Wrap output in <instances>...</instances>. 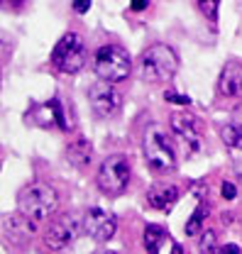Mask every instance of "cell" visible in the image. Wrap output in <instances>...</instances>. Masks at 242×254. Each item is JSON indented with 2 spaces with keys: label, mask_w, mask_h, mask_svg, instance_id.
<instances>
[{
  "label": "cell",
  "mask_w": 242,
  "mask_h": 254,
  "mask_svg": "<svg viewBox=\"0 0 242 254\" xmlns=\"http://www.w3.org/2000/svg\"><path fill=\"white\" fill-rule=\"evenodd\" d=\"M142 152L145 161L154 174H169L176 169V149L171 137L159 125H150L142 137Z\"/></svg>",
  "instance_id": "cell-2"
},
{
  "label": "cell",
  "mask_w": 242,
  "mask_h": 254,
  "mask_svg": "<svg viewBox=\"0 0 242 254\" xmlns=\"http://www.w3.org/2000/svg\"><path fill=\"white\" fill-rule=\"evenodd\" d=\"M88 103H91L93 113L98 118H113L122 105V93L115 83L98 81V83H93L91 91H88Z\"/></svg>",
  "instance_id": "cell-9"
},
{
  "label": "cell",
  "mask_w": 242,
  "mask_h": 254,
  "mask_svg": "<svg viewBox=\"0 0 242 254\" xmlns=\"http://www.w3.org/2000/svg\"><path fill=\"white\" fill-rule=\"evenodd\" d=\"M171 132L176 134V139L186 147L188 154L198 152L203 144V125L196 115H191L188 110H176L171 113Z\"/></svg>",
  "instance_id": "cell-8"
},
{
  "label": "cell",
  "mask_w": 242,
  "mask_h": 254,
  "mask_svg": "<svg viewBox=\"0 0 242 254\" xmlns=\"http://www.w3.org/2000/svg\"><path fill=\"white\" fill-rule=\"evenodd\" d=\"M145 7H150V0H132L130 2V10H135V12H142Z\"/></svg>",
  "instance_id": "cell-25"
},
{
  "label": "cell",
  "mask_w": 242,
  "mask_h": 254,
  "mask_svg": "<svg viewBox=\"0 0 242 254\" xmlns=\"http://www.w3.org/2000/svg\"><path fill=\"white\" fill-rule=\"evenodd\" d=\"M81 232H83V215L66 213L64 218L54 220L44 230V247L52 252H59L64 247H69Z\"/></svg>",
  "instance_id": "cell-7"
},
{
  "label": "cell",
  "mask_w": 242,
  "mask_h": 254,
  "mask_svg": "<svg viewBox=\"0 0 242 254\" xmlns=\"http://www.w3.org/2000/svg\"><path fill=\"white\" fill-rule=\"evenodd\" d=\"M66 159L71 161V166H76V169H83V166H88L93 159V147L88 139H76V142H71L69 147H66Z\"/></svg>",
  "instance_id": "cell-15"
},
{
  "label": "cell",
  "mask_w": 242,
  "mask_h": 254,
  "mask_svg": "<svg viewBox=\"0 0 242 254\" xmlns=\"http://www.w3.org/2000/svg\"><path fill=\"white\" fill-rule=\"evenodd\" d=\"M17 205L22 215H27L34 222H42L59 208V195L47 184H30L25 190H20Z\"/></svg>",
  "instance_id": "cell-3"
},
{
  "label": "cell",
  "mask_w": 242,
  "mask_h": 254,
  "mask_svg": "<svg viewBox=\"0 0 242 254\" xmlns=\"http://www.w3.org/2000/svg\"><path fill=\"white\" fill-rule=\"evenodd\" d=\"M52 64L64 73H79L86 64V47L79 34L66 32L52 52Z\"/></svg>",
  "instance_id": "cell-6"
},
{
  "label": "cell",
  "mask_w": 242,
  "mask_h": 254,
  "mask_svg": "<svg viewBox=\"0 0 242 254\" xmlns=\"http://www.w3.org/2000/svg\"><path fill=\"white\" fill-rule=\"evenodd\" d=\"M34 230H37V222L30 220V218L22 215V213H10V215L2 218V235H5L12 245H25L32 235H34Z\"/></svg>",
  "instance_id": "cell-12"
},
{
  "label": "cell",
  "mask_w": 242,
  "mask_h": 254,
  "mask_svg": "<svg viewBox=\"0 0 242 254\" xmlns=\"http://www.w3.org/2000/svg\"><path fill=\"white\" fill-rule=\"evenodd\" d=\"M211 254H240V247H238V245H220V247H215Z\"/></svg>",
  "instance_id": "cell-20"
},
{
  "label": "cell",
  "mask_w": 242,
  "mask_h": 254,
  "mask_svg": "<svg viewBox=\"0 0 242 254\" xmlns=\"http://www.w3.org/2000/svg\"><path fill=\"white\" fill-rule=\"evenodd\" d=\"M169 103H176V105H191V98L188 95H179V93H166Z\"/></svg>",
  "instance_id": "cell-21"
},
{
  "label": "cell",
  "mask_w": 242,
  "mask_h": 254,
  "mask_svg": "<svg viewBox=\"0 0 242 254\" xmlns=\"http://www.w3.org/2000/svg\"><path fill=\"white\" fill-rule=\"evenodd\" d=\"M242 93V64L230 59L225 64V68L220 71L218 78V95L223 98H235Z\"/></svg>",
  "instance_id": "cell-13"
},
{
  "label": "cell",
  "mask_w": 242,
  "mask_h": 254,
  "mask_svg": "<svg viewBox=\"0 0 242 254\" xmlns=\"http://www.w3.org/2000/svg\"><path fill=\"white\" fill-rule=\"evenodd\" d=\"M32 125L37 127H59V129H71V120L66 115V108L61 100H49L44 105L32 108V113L27 115Z\"/></svg>",
  "instance_id": "cell-11"
},
{
  "label": "cell",
  "mask_w": 242,
  "mask_h": 254,
  "mask_svg": "<svg viewBox=\"0 0 242 254\" xmlns=\"http://www.w3.org/2000/svg\"><path fill=\"white\" fill-rule=\"evenodd\" d=\"M2 5H7V7H20L22 0H2Z\"/></svg>",
  "instance_id": "cell-26"
},
{
  "label": "cell",
  "mask_w": 242,
  "mask_h": 254,
  "mask_svg": "<svg viewBox=\"0 0 242 254\" xmlns=\"http://www.w3.org/2000/svg\"><path fill=\"white\" fill-rule=\"evenodd\" d=\"M171 254H183L181 245H174V247H171Z\"/></svg>",
  "instance_id": "cell-28"
},
{
  "label": "cell",
  "mask_w": 242,
  "mask_h": 254,
  "mask_svg": "<svg viewBox=\"0 0 242 254\" xmlns=\"http://www.w3.org/2000/svg\"><path fill=\"white\" fill-rule=\"evenodd\" d=\"M233 120H235V125H238V123L242 125V108H238V110L233 113Z\"/></svg>",
  "instance_id": "cell-27"
},
{
  "label": "cell",
  "mask_w": 242,
  "mask_h": 254,
  "mask_svg": "<svg viewBox=\"0 0 242 254\" xmlns=\"http://www.w3.org/2000/svg\"><path fill=\"white\" fill-rule=\"evenodd\" d=\"M206 218H208V205H206V203H198L196 210H193V215L186 222V235H188V237L198 235V230H201V225L206 222Z\"/></svg>",
  "instance_id": "cell-17"
},
{
  "label": "cell",
  "mask_w": 242,
  "mask_h": 254,
  "mask_svg": "<svg viewBox=\"0 0 242 254\" xmlns=\"http://www.w3.org/2000/svg\"><path fill=\"white\" fill-rule=\"evenodd\" d=\"M164 240H166V230L161 225L152 222V225L145 227V250H147V254H159Z\"/></svg>",
  "instance_id": "cell-16"
},
{
  "label": "cell",
  "mask_w": 242,
  "mask_h": 254,
  "mask_svg": "<svg viewBox=\"0 0 242 254\" xmlns=\"http://www.w3.org/2000/svg\"><path fill=\"white\" fill-rule=\"evenodd\" d=\"M127 181H130V159L125 154H110L95 174V184H98L100 193H105L110 198L120 195L127 189Z\"/></svg>",
  "instance_id": "cell-5"
},
{
  "label": "cell",
  "mask_w": 242,
  "mask_h": 254,
  "mask_svg": "<svg viewBox=\"0 0 242 254\" xmlns=\"http://www.w3.org/2000/svg\"><path fill=\"white\" fill-rule=\"evenodd\" d=\"M95 73L100 81L118 83L132 73V59L118 44H105L95 52Z\"/></svg>",
  "instance_id": "cell-4"
},
{
  "label": "cell",
  "mask_w": 242,
  "mask_h": 254,
  "mask_svg": "<svg viewBox=\"0 0 242 254\" xmlns=\"http://www.w3.org/2000/svg\"><path fill=\"white\" fill-rule=\"evenodd\" d=\"M220 137H223V142L228 144V147H235V149H240L242 152V125H225L223 127V132H220Z\"/></svg>",
  "instance_id": "cell-18"
},
{
  "label": "cell",
  "mask_w": 242,
  "mask_h": 254,
  "mask_svg": "<svg viewBox=\"0 0 242 254\" xmlns=\"http://www.w3.org/2000/svg\"><path fill=\"white\" fill-rule=\"evenodd\" d=\"M93 254H115V252H110V250H98V252H93Z\"/></svg>",
  "instance_id": "cell-29"
},
{
  "label": "cell",
  "mask_w": 242,
  "mask_h": 254,
  "mask_svg": "<svg viewBox=\"0 0 242 254\" xmlns=\"http://www.w3.org/2000/svg\"><path fill=\"white\" fill-rule=\"evenodd\" d=\"M88 7H91V0H74V10H76L79 15L88 12Z\"/></svg>",
  "instance_id": "cell-24"
},
{
  "label": "cell",
  "mask_w": 242,
  "mask_h": 254,
  "mask_svg": "<svg viewBox=\"0 0 242 254\" xmlns=\"http://www.w3.org/2000/svg\"><path fill=\"white\" fill-rule=\"evenodd\" d=\"M218 5H220V0H196V7L201 10V15H203L211 25L218 22Z\"/></svg>",
  "instance_id": "cell-19"
},
{
  "label": "cell",
  "mask_w": 242,
  "mask_h": 254,
  "mask_svg": "<svg viewBox=\"0 0 242 254\" xmlns=\"http://www.w3.org/2000/svg\"><path fill=\"white\" fill-rule=\"evenodd\" d=\"M176 198H179V189L174 184H154L147 190V200H150L152 208H157V210L171 208L176 203Z\"/></svg>",
  "instance_id": "cell-14"
},
{
  "label": "cell",
  "mask_w": 242,
  "mask_h": 254,
  "mask_svg": "<svg viewBox=\"0 0 242 254\" xmlns=\"http://www.w3.org/2000/svg\"><path fill=\"white\" fill-rule=\"evenodd\" d=\"M179 66H181V62H179V57L171 47L152 44L150 49L142 52L137 71H140V78L147 81V83H164V81L176 76Z\"/></svg>",
  "instance_id": "cell-1"
},
{
  "label": "cell",
  "mask_w": 242,
  "mask_h": 254,
  "mask_svg": "<svg viewBox=\"0 0 242 254\" xmlns=\"http://www.w3.org/2000/svg\"><path fill=\"white\" fill-rule=\"evenodd\" d=\"M118 230V218L103 208H88L83 215V232L95 242H108Z\"/></svg>",
  "instance_id": "cell-10"
},
{
  "label": "cell",
  "mask_w": 242,
  "mask_h": 254,
  "mask_svg": "<svg viewBox=\"0 0 242 254\" xmlns=\"http://www.w3.org/2000/svg\"><path fill=\"white\" fill-rule=\"evenodd\" d=\"M235 195H238V189H235V184L225 181V184H223V198H225V200H233Z\"/></svg>",
  "instance_id": "cell-22"
},
{
  "label": "cell",
  "mask_w": 242,
  "mask_h": 254,
  "mask_svg": "<svg viewBox=\"0 0 242 254\" xmlns=\"http://www.w3.org/2000/svg\"><path fill=\"white\" fill-rule=\"evenodd\" d=\"M213 240H215V235H213V232H206V235H203V242H201V250H203V254L215 250V247H213Z\"/></svg>",
  "instance_id": "cell-23"
}]
</instances>
